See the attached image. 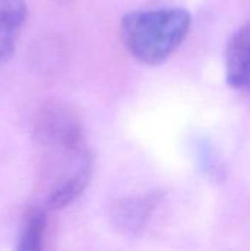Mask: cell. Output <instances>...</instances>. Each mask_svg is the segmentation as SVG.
Returning a JSON list of instances; mask_svg holds the SVG:
<instances>
[{"instance_id": "2", "label": "cell", "mask_w": 250, "mask_h": 251, "mask_svg": "<svg viewBox=\"0 0 250 251\" xmlns=\"http://www.w3.org/2000/svg\"><path fill=\"white\" fill-rule=\"evenodd\" d=\"M159 199V193H152L147 196L127 197L115 201L111 209V221L113 226L127 235L139 234L144 229Z\"/></svg>"}, {"instance_id": "5", "label": "cell", "mask_w": 250, "mask_h": 251, "mask_svg": "<svg viewBox=\"0 0 250 251\" xmlns=\"http://www.w3.org/2000/svg\"><path fill=\"white\" fill-rule=\"evenodd\" d=\"M46 207H29L24 215V224L18 237L16 249L21 251H38L43 247V240L47 228Z\"/></svg>"}, {"instance_id": "3", "label": "cell", "mask_w": 250, "mask_h": 251, "mask_svg": "<svg viewBox=\"0 0 250 251\" xmlns=\"http://www.w3.org/2000/svg\"><path fill=\"white\" fill-rule=\"evenodd\" d=\"M225 76L230 87L250 93V22L240 26L227 44Z\"/></svg>"}, {"instance_id": "4", "label": "cell", "mask_w": 250, "mask_h": 251, "mask_svg": "<svg viewBox=\"0 0 250 251\" xmlns=\"http://www.w3.org/2000/svg\"><path fill=\"white\" fill-rule=\"evenodd\" d=\"M25 19V0H0V63L12 57L18 34Z\"/></svg>"}, {"instance_id": "1", "label": "cell", "mask_w": 250, "mask_h": 251, "mask_svg": "<svg viewBox=\"0 0 250 251\" xmlns=\"http://www.w3.org/2000/svg\"><path fill=\"white\" fill-rule=\"evenodd\" d=\"M190 24V13L181 7L134 10L122 18L121 37L136 60L158 66L180 47Z\"/></svg>"}]
</instances>
